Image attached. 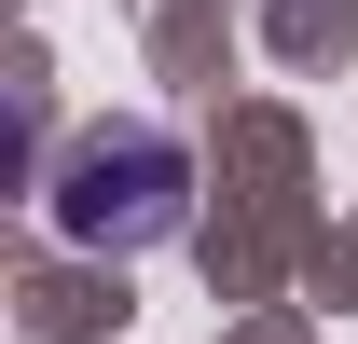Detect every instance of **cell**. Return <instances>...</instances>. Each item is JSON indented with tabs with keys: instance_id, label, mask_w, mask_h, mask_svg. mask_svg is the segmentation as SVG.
<instances>
[{
	"instance_id": "obj_1",
	"label": "cell",
	"mask_w": 358,
	"mask_h": 344,
	"mask_svg": "<svg viewBox=\"0 0 358 344\" xmlns=\"http://www.w3.org/2000/svg\"><path fill=\"white\" fill-rule=\"evenodd\" d=\"M42 220L69 248H166L193 220V152L166 124H83L42 179Z\"/></svg>"
}]
</instances>
